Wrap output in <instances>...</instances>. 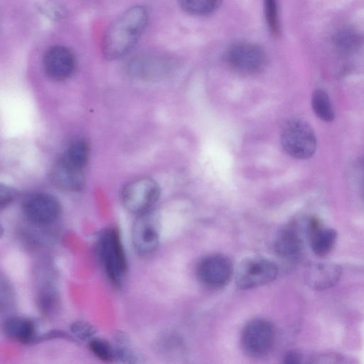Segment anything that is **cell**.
<instances>
[{"label": "cell", "mask_w": 364, "mask_h": 364, "mask_svg": "<svg viewBox=\"0 0 364 364\" xmlns=\"http://www.w3.org/2000/svg\"><path fill=\"white\" fill-rule=\"evenodd\" d=\"M148 21L146 9L129 8L107 28L102 42V52L107 60H116L133 48L143 33Z\"/></svg>", "instance_id": "cell-1"}, {"label": "cell", "mask_w": 364, "mask_h": 364, "mask_svg": "<svg viewBox=\"0 0 364 364\" xmlns=\"http://www.w3.org/2000/svg\"><path fill=\"white\" fill-rule=\"evenodd\" d=\"M100 260L109 280L119 286L127 271V261L119 231L115 228L105 230L98 241Z\"/></svg>", "instance_id": "cell-2"}, {"label": "cell", "mask_w": 364, "mask_h": 364, "mask_svg": "<svg viewBox=\"0 0 364 364\" xmlns=\"http://www.w3.org/2000/svg\"><path fill=\"white\" fill-rule=\"evenodd\" d=\"M280 140L284 151L295 159H308L316 149V138L313 129L300 119H291L284 124Z\"/></svg>", "instance_id": "cell-3"}, {"label": "cell", "mask_w": 364, "mask_h": 364, "mask_svg": "<svg viewBox=\"0 0 364 364\" xmlns=\"http://www.w3.org/2000/svg\"><path fill=\"white\" fill-rule=\"evenodd\" d=\"M225 61L234 72L243 75L261 73L267 64V55L259 45L247 41L232 44L225 53Z\"/></svg>", "instance_id": "cell-4"}, {"label": "cell", "mask_w": 364, "mask_h": 364, "mask_svg": "<svg viewBox=\"0 0 364 364\" xmlns=\"http://www.w3.org/2000/svg\"><path fill=\"white\" fill-rule=\"evenodd\" d=\"M160 194L159 184L150 178L143 177L134 179L124 186L121 200L129 212L140 215L151 210Z\"/></svg>", "instance_id": "cell-5"}, {"label": "cell", "mask_w": 364, "mask_h": 364, "mask_svg": "<svg viewBox=\"0 0 364 364\" xmlns=\"http://www.w3.org/2000/svg\"><path fill=\"white\" fill-rule=\"evenodd\" d=\"M278 274V267L262 257H249L238 265L235 283L240 289H255L274 281Z\"/></svg>", "instance_id": "cell-6"}, {"label": "cell", "mask_w": 364, "mask_h": 364, "mask_svg": "<svg viewBox=\"0 0 364 364\" xmlns=\"http://www.w3.org/2000/svg\"><path fill=\"white\" fill-rule=\"evenodd\" d=\"M275 338L274 325L268 320L256 318L248 322L241 335L244 352L252 358L265 356L271 350Z\"/></svg>", "instance_id": "cell-7"}, {"label": "cell", "mask_w": 364, "mask_h": 364, "mask_svg": "<svg viewBox=\"0 0 364 364\" xmlns=\"http://www.w3.org/2000/svg\"><path fill=\"white\" fill-rule=\"evenodd\" d=\"M159 215L151 210L138 215L132 228V241L135 251L141 256L155 252L160 240Z\"/></svg>", "instance_id": "cell-8"}, {"label": "cell", "mask_w": 364, "mask_h": 364, "mask_svg": "<svg viewBox=\"0 0 364 364\" xmlns=\"http://www.w3.org/2000/svg\"><path fill=\"white\" fill-rule=\"evenodd\" d=\"M21 210L29 223L36 225H47L59 217L61 205L53 195L36 193L28 196L23 200Z\"/></svg>", "instance_id": "cell-9"}, {"label": "cell", "mask_w": 364, "mask_h": 364, "mask_svg": "<svg viewBox=\"0 0 364 364\" xmlns=\"http://www.w3.org/2000/svg\"><path fill=\"white\" fill-rule=\"evenodd\" d=\"M234 272L229 257L221 254H211L203 257L197 266V277L206 287L221 289L230 281Z\"/></svg>", "instance_id": "cell-10"}, {"label": "cell", "mask_w": 364, "mask_h": 364, "mask_svg": "<svg viewBox=\"0 0 364 364\" xmlns=\"http://www.w3.org/2000/svg\"><path fill=\"white\" fill-rule=\"evenodd\" d=\"M76 60L73 53L60 45L49 48L43 58V68L46 75L56 81L70 77L75 71Z\"/></svg>", "instance_id": "cell-11"}, {"label": "cell", "mask_w": 364, "mask_h": 364, "mask_svg": "<svg viewBox=\"0 0 364 364\" xmlns=\"http://www.w3.org/2000/svg\"><path fill=\"white\" fill-rule=\"evenodd\" d=\"M342 274V269L335 263L320 262L311 265L305 274L307 285L312 289L323 291L335 286Z\"/></svg>", "instance_id": "cell-12"}, {"label": "cell", "mask_w": 364, "mask_h": 364, "mask_svg": "<svg viewBox=\"0 0 364 364\" xmlns=\"http://www.w3.org/2000/svg\"><path fill=\"white\" fill-rule=\"evenodd\" d=\"M51 178L58 187L65 191H80L84 186L82 171L70 167L60 159L52 168Z\"/></svg>", "instance_id": "cell-13"}, {"label": "cell", "mask_w": 364, "mask_h": 364, "mask_svg": "<svg viewBox=\"0 0 364 364\" xmlns=\"http://www.w3.org/2000/svg\"><path fill=\"white\" fill-rule=\"evenodd\" d=\"M302 240L294 227L282 230L274 240V247L277 254L284 259L297 257L301 250Z\"/></svg>", "instance_id": "cell-14"}, {"label": "cell", "mask_w": 364, "mask_h": 364, "mask_svg": "<svg viewBox=\"0 0 364 364\" xmlns=\"http://www.w3.org/2000/svg\"><path fill=\"white\" fill-rule=\"evenodd\" d=\"M5 334L11 339L21 343L31 341L35 335L34 323L22 316L8 318L4 324Z\"/></svg>", "instance_id": "cell-15"}, {"label": "cell", "mask_w": 364, "mask_h": 364, "mask_svg": "<svg viewBox=\"0 0 364 364\" xmlns=\"http://www.w3.org/2000/svg\"><path fill=\"white\" fill-rule=\"evenodd\" d=\"M336 238V230L321 227L309 235L308 240L314 253L318 257H325L333 248Z\"/></svg>", "instance_id": "cell-16"}, {"label": "cell", "mask_w": 364, "mask_h": 364, "mask_svg": "<svg viewBox=\"0 0 364 364\" xmlns=\"http://www.w3.org/2000/svg\"><path fill=\"white\" fill-rule=\"evenodd\" d=\"M89 147L86 141L77 140L71 143L60 159L66 165L82 171L88 159Z\"/></svg>", "instance_id": "cell-17"}, {"label": "cell", "mask_w": 364, "mask_h": 364, "mask_svg": "<svg viewBox=\"0 0 364 364\" xmlns=\"http://www.w3.org/2000/svg\"><path fill=\"white\" fill-rule=\"evenodd\" d=\"M168 61L164 58L153 55H141L130 62L129 69L136 75H151L166 69Z\"/></svg>", "instance_id": "cell-18"}, {"label": "cell", "mask_w": 364, "mask_h": 364, "mask_svg": "<svg viewBox=\"0 0 364 364\" xmlns=\"http://www.w3.org/2000/svg\"><path fill=\"white\" fill-rule=\"evenodd\" d=\"M179 7L194 16H206L215 12L223 0H177Z\"/></svg>", "instance_id": "cell-19"}, {"label": "cell", "mask_w": 364, "mask_h": 364, "mask_svg": "<svg viewBox=\"0 0 364 364\" xmlns=\"http://www.w3.org/2000/svg\"><path fill=\"white\" fill-rule=\"evenodd\" d=\"M311 107L314 114L323 122L333 120L335 114L330 98L326 91L317 89L311 96Z\"/></svg>", "instance_id": "cell-20"}, {"label": "cell", "mask_w": 364, "mask_h": 364, "mask_svg": "<svg viewBox=\"0 0 364 364\" xmlns=\"http://www.w3.org/2000/svg\"><path fill=\"white\" fill-rule=\"evenodd\" d=\"M115 358L125 363H140L141 355L132 347L129 338L124 333H117L114 338Z\"/></svg>", "instance_id": "cell-21"}, {"label": "cell", "mask_w": 364, "mask_h": 364, "mask_svg": "<svg viewBox=\"0 0 364 364\" xmlns=\"http://www.w3.org/2000/svg\"><path fill=\"white\" fill-rule=\"evenodd\" d=\"M263 11L269 33L278 36L281 30L278 0H263Z\"/></svg>", "instance_id": "cell-22"}, {"label": "cell", "mask_w": 364, "mask_h": 364, "mask_svg": "<svg viewBox=\"0 0 364 364\" xmlns=\"http://www.w3.org/2000/svg\"><path fill=\"white\" fill-rule=\"evenodd\" d=\"M88 348L90 352L101 360L109 362L115 358L113 345L103 338H91Z\"/></svg>", "instance_id": "cell-23"}, {"label": "cell", "mask_w": 364, "mask_h": 364, "mask_svg": "<svg viewBox=\"0 0 364 364\" xmlns=\"http://www.w3.org/2000/svg\"><path fill=\"white\" fill-rule=\"evenodd\" d=\"M70 331L81 340L92 338L96 333V328L91 323L82 320L74 321L70 326Z\"/></svg>", "instance_id": "cell-24"}, {"label": "cell", "mask_w": 364, "mask_h": 364, "mask_svg": "<svg viewBox=\"0 0 364 364\" xmlns=\"http://www.w3.org/2000/svg\"><path fill=\"white\" fill-rule=\"evenodd\" d=\"M16 196L14 190L8 186H1L0 188V204L1 207L10 203Z\"/></svg>", "instance_id": "cell-25"}, {"label": "cell", "mask_w": 364, "mask_h": 364, "mask_svg": "<svg viewBox=\"0 0 364 364\" xmlns=\"http://www.w3.org/2000/svg\"><path fill=\"white\" fill-rule=\"evenodd\" d=\"M341 356L337 354L333 353H323L320 355H316L314 359L316 360L313 361L316 363H338Z\"/></svg>", "instance_id": "cell-26"}, {"label": "cell", "mask_w": 364, "mask_h": 364, "mask_svg": "<svg viewBox=\"0 0 364 364\" xmlns=\"http://www.w3.org/2000/svg\"><path fill=\"white\" fill-rule=\"evenodd\" d=\"M303 360V355L296 350L287 352L284 357V362L289 364L301 363Z\"/></svg>", "instance_id": "cell-27"}]
</instances>
